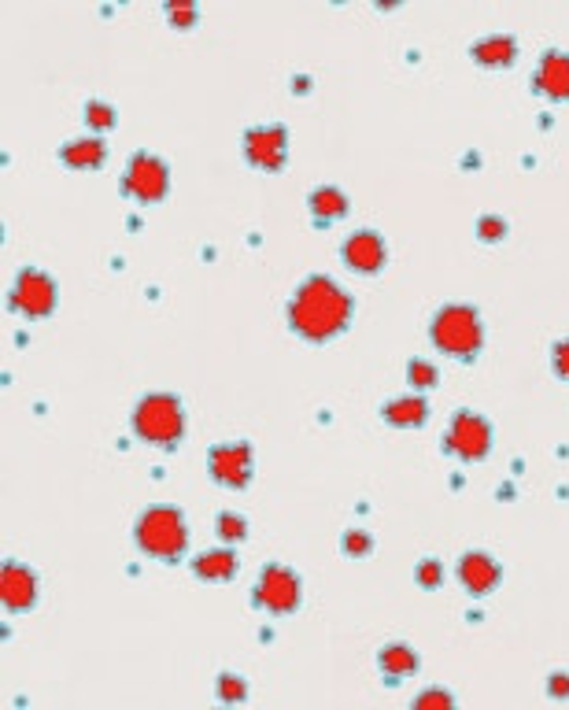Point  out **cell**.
<instances>
[{
  "mask_svg": "<svg viewBox=\"0 0 569 710\" xmlns=\"http://www.w3.org/2000/svg\"><path fill=\"white\" fill-rule=\"evenodd\" d=\"M351 315H356V301L330 274L304 278L285 304L288 330L307 344H330L333 338H341L351 326Z\"/></svg>",
  "mask_w": 569,
  "mask_h": 710,
  "instance_id": "cell-1",
  "label": "cell"
},
{
  "mask_svg": "<svg viewBox=\"0 0 569 710\" xmlns=\"http://www.w3.org/2000/svg\"><path fill=\"white\" fill-rule=\"evenodd\" d=\"M429 341L447 359L473 363L484 352V319L473 304H441L429 319Z\"/></svg>",
  "mask_w": 569,
  "mask_h": 710,
  "instance_id": "cell-2",
  "label": "cell"
},
{
  "mask_svg": "<svg viewBox=\"0 0 569 710\" xmlns=\"http://www.w3.org/2000/svg\"><path fill=\"white\" fill-rule=\"evenodd\" d=\"M134 544L156 563H182L185 548H189V522L171 503H152L134 522Z\"/></svg>",
  "mask_w": 569,
  "mask_h": 710,
  "instance_id": "cell-3",
  "label": "cell"
},
{
  "mask_svg": "<svg viewBox=\"0 0 569 710\" xmlns=\"http://www.w3.org/2000/svg\"><path fill=\"white\" fill-rule=\"evenodd\" d=\"M129 429H134L137 441L152 448H178L185 441V429H189L182 396H174V392H145L134 404Z\"/></svg>",
  "mask_w": 569,
  "mask_h": 710,
  "instance_id": "cell-4",
  "label": "cell"
},
{
  "mask_svg": "<svg viewBox=\"0 0 569 710\" xmlns=\"http://www.w3.org/2000/svg\"><path fill=\"white\" fill-rule=\"evenodd\" d=\"M119 189H123V196H129V200L145 204V208H156V204H163L166 193H171V167H166L163 156L148 152V148H137V152L129 156Z\"/></svg>",
  "mask_w": 569,
  "mask_h": 710,
  "instance_id": "cell-5",
  "label": "cell"
},
{
  "mask_svg": "<svg viewBox=\"0 0 569 710\" xmlns=\"http://www.w3.org/2000/svg\"><path fill=\"white\" fill-rule=\"evenodd\" d=\"M492 444H496V429H492L488 418L481 411H455V418L447 423L444 433V452L455 455L462 463H484L492 455Z\"/></svg>",
  "mask_w": 569,
  "mask_h": 710,
  "instance_id": "cell-6",
  "label": "cell"
},
{
  "mask_svg": "<svg viewBox=\"0 0 569 710\" xmlns=\"http://www.w3.org/2000/svg\"><path fill=\"white\" fill-rule=\"evenodd\" d=\"M55 304H60V285H55V278L41 267H23L15 274L12 289H8V307L30 322L49 319L55 311Z\"/></svg>",
  "mask_w": 569,
  "mask_h": 710,
  "instance_id": "cell-7",
  "label": "cell"
},
{
  "mask_svg": "<svg viewBox=\"0 0 569 710\" xmlns=\"http://www.w3.org/2000/svg\"><path fill=\"white\" fill-rule=\"evenodd\" d=\"M251 603L263 607L274 619H285V614H296L304 603V585L296 577V570H288L285 563H267L259 570L256 585H251Z\"/></svg>",
  "mask_w": 569,
  "mask_h": 710,
  "instance_id": "cell-8",
  "label": "cell"
},
{
  "mask_svg": "<svg viewBox=\"0 0 569 710\" xmlns=\"http://www.w3.org/2000/svg\"><path fill=\"white\" fill-rule=\"evenodd\" d=\"M240 152L256 171L277 174L288 163V130L282 123H259L248 126L240 137Z\"/></svg>",
  "mask_w": 569,
  "mask_h": 710,
  "instance_id": "cell-9",
  "label": "cell"
},
{
  "mask_svg": "<svg viewBox=\"0 0 569 710\" xmlns=\"http://www.w3.org/2000/svg\"><path fill=\"white\" fill-rule=\"evenodd\" d=\"M208 474L222 489H248L256 474V452L248 441H226L208 452Z\"/></svg>",
  "mask_w": 569,
  "mask_h": 710,
  "instance_id": "cell-10",
  "label": "cell"
},
{
  "mask_svg": "<svg viewBox=\"0 0 569 710\" xmlns=\"http://www.w3.org/2000/svg\"><path fill=\"white\" fill-rule=\"evenodd\" d=\"M385 259H388V245L378 230H356V233H348L341 245V264L348 267L351 274L374 278L385 270Z\"/></svg>",
  "mask_w": 569,
  "mask_h": 710,
  "instance_id": "cell-11",
  "label": "cell"
},
{
  "mask_svg": "<svg viewBox=\"0 0 569 710\" xmlns=\"http://www.w3.org/2000/svg\"><path fill=\"white\" fill-rule=\"evenodd\" d=\"M455 577H459V585L473 596V600H481V596H492L499 588L503 566H499V559L492 555V551L473 548V551H462V555H459Z\"/></svg>",
  "mask_w": 569,
  "mask_h": 710,
  "instance_id": "cell-12",
  "label": "cell"
},
{
  "mask_svg": "<svg viewBox=\"0 0 569 710\" xmlns=\"http://www.w3.org/2000/svg\"><path fill=\"white\" fill-rule=\"evenodd\" d=\"M37 596H41V582H37L34 570L23 566L18 559H8L4 570H0V603H4V611L12 614L30 611Z\"/></svg>",
  "mask_w": 569,
  "mask_h": 710,
  "instance_id": "cell-13",
  "label": "cell"
},
{
  "mask_svg": "<svg viewBox=\"0 0 569 710\" xmlns=\"http://www.w3.org/2000/svg\"><path fill=\"white\" fill-rule=\"evenodd\" d=\"M533 93L547 97L552 105H569V52L547 49L533 71Z\"/></svg>",
  "mask_w": 569,
  "mask_h": 710,
  "instance_id": "cell-14",
  "label": "cell"
},
{
  "mask_svg": "<svg viewBox=\"0 0 569 710\" xmlns=\"http://www.w3.org/2000/svg\"><path fill=\"white\" fill-rule=\"evenodd\" d=\"M518 52H521V45H518L515 34H484L470 45V60L478 63V68H488V71L515 68Z\"/></svg>",
  "mask_w": 569,
  "mask_h": 710,
  "instance_id": "cell-15",
  "label": "cell"
},
{
  "mask_svg": "<svg viewBox=\"0 0 569 710\" xmlns=\"http://www.w3.org/2000/svg\"><path fill=\"white\" fill-rule=\"evenodd\" d=\"M193 574L200 577V582H208V585H226L237 577V551H233V544L226 548H208V551H200V555L193 559Z\"/></svg>",
  "mask_w": 569,
  "mask_h": 710,
  "instance_id": "cell-16",
  "label": "cell"
},
{
  "mask_svg": "<svg viewBox=\"0 0 569 710\" xmlns=\"http://www.w3.org/2000/svg\"><path fill=\"white\" fill-rule=\"evenodd\" d=\"M381 423L392 429H422L429 423V400L422 392L388 400V404H381Z\"/></svg>",
  "mask_w": 569,
  "mask_h": 710,
  "instance_id": "cell-17",
  "label": "cell"
},
{
  "mask_svg": "<svg viewBox=\"0 0 569 710\" xmlns=\"http://www.w3.org/2000/svg\"><path fill=\"white\" fill-rule=\"evenodd\" d=\"M307 211L319 227H333V222L348 219L351 215V200L348 193L337 189V185H319V189L307 193Z\"/></svg>",
  "mask_w": 569,
  "mask_h": 710,
  "instance_id": "cell-18",
  "label": "cell"
},
{
  "mask_svg": "<svg viewBox=\"0 0 569 710\" xmlns=\"http://www.w3.org/2000/svg\"><path fill=\"white\" fill-rule=\"evenodd\" d=\"M60 163L71 167V171H97V167H104L108 163L104 137H97V134L74 137V142L60 148Z\"/></svg>",
  "mask_w": 569,
  "mask_h": 710,
  "instance_id": "cell-19",
  "label": "cell"
},
{
  "mask_svg": "<svg viewBox=\"0 0 569 710\" xmlns=\"http://www.w3.org/2000/svg\"><path fill=\"white\" fill-rule=\"evenodd\" d=\"M378 670H381V677L388 681H404V677H415L418 670H422V659H418V651L410 648V644L404 640H392L385 644V648L378 651Z\"/></svg>",
  "mask_w": 569,
  "mask_h": 710,
  "instance_id": "cell-20",
  "label": "cell"
},
{
  "mask_svg": "<svg viewBox=\"0 0 569 710\" xmlns=\"http://www.w3.org/2000/svg\"><path fill=\"white\" fill-rule=\"evenodd\" d=\"M407 385L415 392H433L441 385V367H436L433 359H422V355H415V359L407 363Z\"/></svg>",
  "mask_w": 569,
  "mask_h": 710,
  "instance_id": "cell-21",
  "label": "cell"
},
{
  "mask_svg": "<svg viewBox=\"0 0 569 710\" xmlns=\"http://www.w3.org/2000/svg\"><path fill=\"white\" fill-rule=\"evenodd\" d=\"M341 555L344 559H370L374 555V532L370 529H359V526H351V529H344L341 532Z\"/></svg>",
  "mask_w": 569,
  "mask_h": 710,
  "instance_id": "cell-22",
  "label": "cell"
},
{
  "mask_svg": "<svg viewBox=\"0 0 569 710\" xmlns=\"http://www.w3.org/2000/svg\"><path fill=\"white\" fill-rule=\"evenodd\" d=\"M86 126H89V134H97V137H104L108 130H115V123H119V111L111 108V105H104V100H86Z\"/></svg>",
  "mask_w": 569,
  "mask_h": 710,
  "instance_id": "cell-23",
  "label": "cell"
},
{
  "mask_svg": "<svg viewBox=\"0 0 569 710\" xmlns=\"http://www.w3.org/2000/svg\"><path fill=\"white\" fill-rule=\"evenodd\" d=\"M214 532L222 537V544H240V540H248V518L237 515V511H222L214 518Z\"/></svg>",
  "mask_w": 569,
  "mask_h": 710,
  "instance_id": "cell-24",
  "label": "cell"
},
{
  "mask_svg": "<svg viewBox=\"0 0 569 710\" xmlns=\"http://www.w3.org/2000/svg\"><path fill=\"white\" fill-rule=\"evenodd\" d=\"M214 696H219V703H245L248 699V681L240 677V674H219V681H214Z\"/></svg>",
  "mask_w": 569,
  "mask_h": 710,
  "instance_id": "cell-25",
  "label": "cell"
},
{
  "mask_svg": "<svg viewBox=\"0 0 569 710\" xmlns=\"http://www.w3.org/2000/svg\"><path fill=\"white\" fill-rule=\"evenodd\" d=\"M163 12H166V23H171L174 30H193V26L200 23V8H196L193 0H171Z\"/></svg>",
  "mask_w": 569,
  "mask_h": 710,
  "instance_id": "cell-26",
  "label": "cell"
},
{
  "mask_svg": "<svg viewBox=\"0 0 569 710\" xmlns=\"http://www.w3.org/2000/svg\"><path fill=\"white\" fill-rule=\"evenodd\" d=\"M444 577H447V570H444V563L441 559H422V563L415 566V582H418V588H422V592H436V588L444 585Z\"/></svg>",
  "mask_w": 569,
  "mask_h": 710,
  "instance_id": "cell-27",
  "label": "cell"
},
{
  "mask_svg": "<svg viewBox=\"0 0 569 710\" xmlns=\"http://www.w3.org/2000/svg\"><path fill=\"white\" fill-rule=\"evenodd\" d=\"M473 233H478V241H484V245H499V241L510 233V222L503 219V215H481Z\"/></svg>",
  "mask_w": 569,
  "mask_h": 710,
  "instance_id": "cell-28",
  "label": "cell"
},
{
  "mask_svg": "<svg viewBox=\"0 0 569 710\" xmlns=\"http://www.w3.org/2000/svg\"><path fill=\"white\" fill-rule=\"evenodd\" d=\"M455 703H459V699H455V693H447V688H425V693H418L410 699L415 710H452Z\"/></svg>",
  "mask_w": 569,
  "mask_h": 710,
  "instance_id": "cell-29",
  "label": "cell"
},
{
  "mask_svg": "<svg viewBox=\"0 0 569 710\" xmlns=\"http://www.w3.org/2000/svg\"><path fill=\"white\" fill-rule=\"evenodd\" d=\"M552 370H555L558 381H566V385H569V338L552 344Z\"/></svg>",
  "mask_w": 569,
  "mask_h": 710,
  "instance_id": "cell-30",
  "label": "cell"
},
{
  "mask_svg": "<svg viewBox=\"0 0 569 710\" xmlns=\"http://www.w3.org/2000/svg\"><path fill=\"white\" fill-rule=\"evenodd\" d=\"M544 688H547V699H555V703H566V699H569V670H552Z\"/></svg>",
  "mask_w": 569,
  "mask_h": 710,
  "instance_id": "cell-31",
  "label": "cell"
},
{
  "mask_svg": "<svg viewBox=\"0 0 569 710\" xmlns=\"http://www.w3.org/2000/svg\"><path fill=\"white\" fill-rule=\"evenodd\" d=\"M293 93H296V97H307V93H311V78H307V74H296Z\"/></svg>",
  "mask_w": 569,
  "mask_h": 710,
  "instance_id": "cell-32",
  "label": "cell"
}]
</instances>
